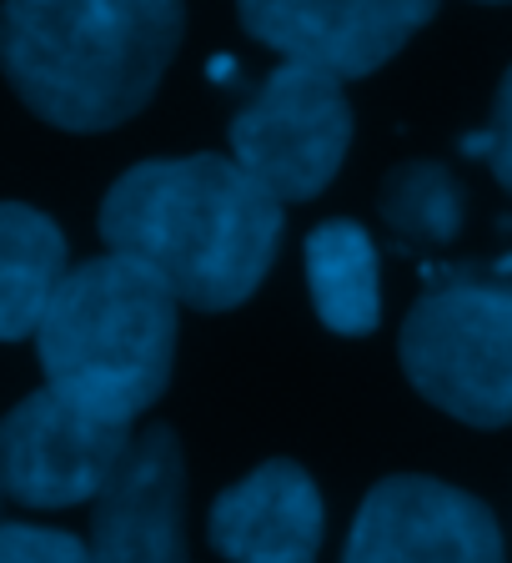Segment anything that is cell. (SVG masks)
Returning a JSON list of instances; mask_svg holds the SVG:
<instances>
[{
	"label": "cell",
	"mask_w": 512,
	"mask_h": 563,
	"mask_svg": "<svg viewBox=\"0 0 512 563\" xmlns=\"http://www.w3.org/2000/svg\"><path fill=\"white\" fill-rule=\"evenodd\" d=\"M101 236L197 312L242 307L281 246V201L232 156H156L111 181Z\"/></svg>",
	"instance_id": "cell-1"
},
{
	"label": "cell",
	"mask_w": 512,
	"mask_h": 563,
	"mask_svg": "<svg viewBox=\"0 0 512 563\" xmlns=\"http://www.w3.org/2000/svg\"><path fill=\"white\" fill-rule=\"evenodd\" d=\"M181 0H0V76L60 131H111L181 51Z\"/></svg>",
	"instance_id": "cell-2"
},
{
	"label": "cell",
	"mask_w": 512,
	"mask_h": 563,
	"mask_svg": "<svg viewBox=\"0 0 512 563\" xmlns=\"http://www.w3.org/2000/svg\"><path fill=\"white\" fill-rule=\"evenodd\" d=\"M176 297L136 262L105 252L60 282L35 352L46 387L105 422H131L171 383L176 363Z\"/></svg>",
	"instance_id": "cell-3"
},
{
	"label": "cell",
	"mask_w": 512,
	"mask_h": 563,
	"mask_svg": "<svg viewBox=\"0 0 512 563\" xmlns=\"http://www.w3.org/2000/svg\"><path fill=\"white\" fill-rule=\"evenodd\" d=\"M512 257L443 267L402 322V367L432 408L467 428L512 422Z\"/></svg>",
	"instance_id": "cell-4"
},
{
	"label": "cell",
	"mask_w": 512,
	"mask_h": 563,
	"mask_svg": "<svg viewBox=\"0 0 512 563\" xmlns=\"http://www.w3.org/2000/svg\"><path fill=\"white\" fill-rule=\"evenodd\" d=\"M352 146V106L337 76L277 66L232 117V162L277 201H307L332 187Z\"/></svg>",
	"instance_id": "cell-5"
},
{
	"label": "cell",
	"mask_w": 512,
	"mask_h": 563,
	"mask_svg": "<svg viewBox=\"0 0 512 563\" xmlns=\"http://www.w3.org/2000/svg\"><path fill=\"white\" fill-rule=\"evenodd\" d=\"M131 428L41 387L0 418V493L25 508L96 504L131 448Z\"/></svg>",
	"instance_id": "cell-6"
},
{
	"label": "cell",
	"mask_w": 512,
	"mask_h": 563,
	"mask_svg": "<svg viewBox=\"0 0 512 563\" xmlns=\"http://www.w3.org/2000/svg\"><path fill=\"white\" fill-rule=\"evenodd\" d=\"M342 563H508V543L482 498L397 473L361 498Z\"/></svg>",
	"instance_id": "cell-7"
},
{
	"label": "cell",
	"mask_w": 512,
	"mask_h": 563,
	"mask_svg": "<svg viewBox=\"0 0 512 563\" xmlns=\"http://www.w3.org/2000/svg\"><path fill=\"white\" fill-rule=\"evenodd\" d=\"M242 25L291 66L372 76L437 15V0H236Z\"/></svg>",
	"instance_id": "cell-8"
},
{
	"label": "cell",
	"mask_w": 512,
	"mask_h": 563,
	"mask_svg": "<svg viewBox=\"0 0 512 563\" xmlns=\"http://www.w3.org/2000/svg\"><path fill=\"white\" fill-rule=\"evenodd\" d=\"M91 563H191L187 553V457L166 422L131 438L121 468L96 498Z\"/></svg>",
	"instance_id": "cell-9"
},
{
	"label": "cell",
	"mask_w": 512,
	"mask_h": 563,
	"mask_svg": "<svg viewBox=\"0 0 512 563\" xmlns=\"http://www.w3.org/2000/svg\"><path fill=\"white\" fill-rule=\"evenodd\" d=\"M322 528L326 514L312 473L291 457H271L216 493L207 539L226 563H316Z\"/></svg>",
	"instance_id": "cell-10"
},
{
	"label": "cell",
	"mask_w": 512,
	"mask_h": 563,
	"mask_svg": "<svg viewBox=\"0 0 512 563\" xmlns=\"http://www.w3.org/2000/svg\"><path fill=\"white\" fill-rule=\"evenodd\" d=\"M66 272V232L31 201H0V342L35 338Z\"/></svg>",
	"instance_id": "cell-11"
},
{
	"label": "cell",
	"mask_w": 512,
	"mask_h": 563,
	"mask_svg": "<svg viewBox=\"0 0 512 563\" xmlns=\"http://www.w3.org/2000/svg\"><path fill=\"white\" fill-rule=\"evenodd\" d=\"M307 287L316 317L342 338H367L382 322V267L357 222L337 217L307 236Z\"/></svg>",
	"instance_id": "cell-12"
},
{
	"label": "cell",
	"mask_w": 512,
	"mask_h": 563,
	"mask_svg": "<svg viewBox=\"0 0 512 563\" xmlns=\"http://www.w3.org/2000/svg\"><path fill=\"white\" fill-rule=\"evenodd\" d=\"M377 211H382V222L392 227L402 252L457 242V236H463V222H467L463 181H457L443 162L392 166L382 191H377Z\"/></svg>",
	"instance_id": "cell-13"
},
{
	"label": "cell",
	"mask_w": 512,
	"mask_h": 563,
	"mask_svg": "<svg viewBox=\"0 0 512 563\" xmlns=\"http://www.w3.org/2000/svg\"><path fill=\"white\" fill-rule=\"evenodd\" d=\"M0 563H91L86 543L66 528L0 523Z\"/></svg>",
	"instance_id": "cell-14"
},
{
	"label": "cell",
	"mask_w": 512,
	"mask_h": 563,
	"mask_svg": "<svg viewBox=\"0 0 512 563\" xmlns=\"http://www.w3.org/2000/svg\"><path fill=\"white\" fill-rule=\"evenodd\" d=\"M492 172H498V181L512 191V66H508V76H502V86H498V101H492Z\"/></svg>",
	"instance_id": "cell-15"
},
{
	"label": "cell",
	"mask_w": 512,
	"mask_h": 563,
	"mask_svg": "<svg viewBox=\"0 0 512 563\" xmlns=\"http://www.w3.org/2000/svg\"><path fill=\"white\" fill-rule=\"evenodd\" d=\"M488 5H502V0H488Z\"/></svg>",
	"instance_id": "cell-16"
}]
</instances>
